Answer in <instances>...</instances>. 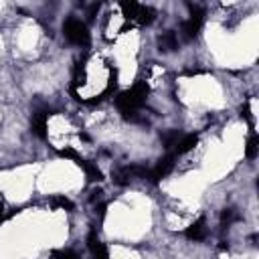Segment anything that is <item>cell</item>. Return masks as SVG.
Wrapping results in <instances>:
<instances>
[{"mask_svg":"<svg viewBox=\"0 0 259 259\" xmlns=\"http://www.w3.org/2000/svg\"><path fill=\"white\" fill-rule=\"evenodd\" d=\"M241 111H243V117H245V119H249V123L253 125V113H251V103H249V101H245V105H243V109H241Z\"/></svg>","mask_w":259,"mask_h":259,"instance_id":"17","label":"cell"},{"mask_svg":"<svg viewBox=\"0 0 259 259\" xmlns=\"http://www.w3.org/2000/svg\"><path fill=\"white\" fill-rule=\"evenodd\" d=\"M63 32H65V38L77 47H87L89 45V30L85 26V22L77 20V18H69L65 24H63Z\"/></svg>","mask_w":259,"mask_h":259,"instance_id":"2","label":"cell"},{"mask_svg":"<svg viewBox=\"0 0 259 259\" xmlns=\"http://www.w3.org/2000/svg\"><path fill=\"white\" fill-rule=\"evenodd\" d=\"M77 164L83 168V172L87 174V178H89V180H93V182H95V180H101V178H103L101 170H99V168H97L93 162H87V160L79 158V160H77Z\"/></svg>","mask_w":259,"mask_h":259,"instance_id":"10","label":"cell"},{"mask_svg":"<svg viewBox=\"0 0 259 259\" xmlns=\"http://www.w3.org/2000/svg\"><path fill=\"white\" fill-rule=\"evenodd\" d=\"M121 10L127 20H134L138 24H150L154 20V10L138 2H121Z\"/></svg>","mask_w":259,"mask_h":259,"instance_id":"3","label":"cell"},{"mask_svg":"<svg viewBox=\"0 0 259 259\" xmlns=\"http://www.w3.org/2000/svg\"><path fill=\"white\" fill-rule=\"evenodd\" d=\"M87 247H89V251H91L93 259H109L107 249H105V245L101 243V239H99L97 231H91V233L87 235Z\"/></svg>","mask_w":259,"mask_h":259,"instance_id":"6","label":"cell"},{"mask_svg":"<svg viewBox=\"0 0 259 259\" xmlns=\"http://www.w3.org/2000/svg\"><path fill=\"white\" fill-rule=\"evenodd\" d=\"M196 142H198V136H196V134L182 136V138L178 140V144L174 146V152H176V154H186L188 150H192V148L196 146Z\"/></svg>","mask_w":259,"mask_h":259,"instance_id":"9","label":"cell"},{"mask_svg":"<svg viewBox=\"0 0 259 259\" xmlns=\"http://www.w3.org/2000/svg\"><path fill=\"white\" fill-rule=\"evenodd\" d=\"M47 115H49V111L42 109V111H36L30 119V127L38 138H47Z\"/></svg>","mask_w":259,"mask_h":259,"instance_id":"7","label":"cell"},{"mask_svg":"<svg viewBox=\"0 0 259 259\" xmlns=\"http://www.w3.org/2000/svg\"><path fill=\"white\" fill-rule=\"evenodd\" d=\"M51 259H79V257L71 249H59V251H53L51 253Z\"/></svg>","mask_w":259,"mask_h":259,"instance_id":"14","label":"cell"},{"mask_svg":"<svg viewBox=\"0 0 259 259\" xmlns=\"http://www.w3.org/2000/svg\"><path fill=\"white\" fill-rule=\"evenodd\" d=\"M2 210H4V206H2V200H0V217H2Z\"/></svg>","mask_w":259,"mask_h":259,"instance_id":"19","label":"cell"},{"mask_svg":"<svg viewBox=\"0 0 259 259\" xmlns=\"http://www.w3.org/2000/svg\"><path fill=\"white\" fill-rule=\"evenodd\" d=\"M172 168H174V154H166V156L160 158L158 164L150 170V176H148V178H150L152 182H158V180H162Z\"/></svg>","mask_w":259,"mask_h":259,"instance_id":"5","label":"cell"},{"mask_svg":"<svg viewBox=\"0 0 259 259\" xmlns=\"http://www.w3.org/2000/svg\"><path fill=\"white\" fill-rule=\"evenodd\" d=\"M235 219H237V214H235V212H233L231 208H227V210L223 212V217H221V221H223V225H225V223L229 225V223H231V221H235Z\"/></svg>","mask_w":259,"mask_h":259,"instance_id":"18","label":"cell"},{"mask_svg":"<svg viewBox=\"0 0 259 259\" xmlns=\"http://www.w3.org/2000/svg\"><path fill=\"white\" fill-rule=\"evenodd\" d=\"M59 156H63V158H71V160H75V162L81 158V156H79L75 150H71V148H67V150H61V152H59Z\"/></svg>","mask_w":259,"mask_h":259,"instance_id":"16","label":"cell"},{"mask_svg":"<svg viewBox=\"0 0 259 259\" xmlns=\"http://www.w3.org/2000/svg\"><path fill=\"white\" fill-rule=\"evenodd\" d=\"M202 16H204V12H202V8H192V14H190V18L182 24V32H184V38H194L196 34H198V30H200V24H202Z\"/></svg>","mask_w":259,"mask_h":259,"instance_id":"4","label":"cell"},{"mask_svg":"<svg viewBox=\"0 0 259 259\" xmlns=\"http://www.w3.org/2000/svg\"><path fill=\"white\" fill-rule=\"evenodd\" d=\"M257 148H259V138H257V134L253 132V134L249 136V140H247L245 156H247V158H255V156H257Z\"/></svg>","mask_w":259,"mask_h":259,"instance_id":"13","label":"cell"},{"mask_svg":"<svg viewBox=\"0 0 259 259\" xmlns=\"http://www.w3.org/2000/svg\"><path fill=\"white\" fill-rule=\"evenodd\" d=\"M180 138H182V132H178V130H170V132L162 134V142H164L166 148H174Z\"/></svg>","mask_w":259,"mask_h":259,"instance_id":"12","label":"cell"},{"mask_svg":"<svg viewBox=\"0 0 259 259\" xmlns=\"http://www.w3.org/2000/svg\"><path fill=\"white\" fill-rule=\"evenodd\" d=\"M146 95H148L146 81H136V85L132 89H127V91H123L115 97V105L123 113L125 119H136V111L146 101Z\"/></svg>","mask_w":259,"mask_h":259,"instance_id":"1","label":"cell"},{"mask_svg":"<svg viewBox=\"0 0 259 259\" xmlns=\"http://www.w3.org/2000/svg\"><path fill=\"white\" fill-rule=\"evenodd\" d=\"M186 237L190 241H202L206 237V219L200 217L198 221H194L188 229H186Z\"/></svg>","mask_w":259,"mask_h":259,"instance_id":"8","label":"cell"},{"mask_svg":"<svg viewBox=\"0 0 259 259\" xmlns=\"http://www.w3.org/2000/svg\"><path fill=\"white\" fill-rule=\"evenodd\" d=\"M160 47H162L164 51H174V49L178 47V36H176V32H172V30L164 32V34L160 36Z\"/></svg>","mask_w":259,"mask_h":259,"instance_id":"11","label":"cell"},{"mask_svg":"<svg viewBox=\"0 0 259 259\" xmlns=\"http://www.w3.org/2000/svg\"><path fill=\"white\" fill-rule=\"evenodd\" d=\"M51 204L53 206H59V208H65V210H71L73 208V202L69 198H65V196H53L51 198Z\"/></svg>","mask_w":259,"mask_h":259,"instance_id":"15","label":"cell"}]
</instances>
